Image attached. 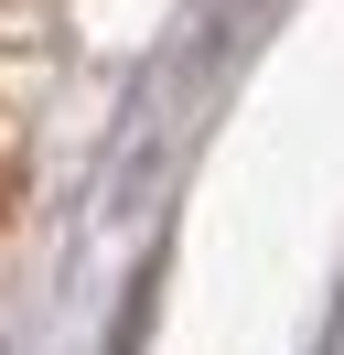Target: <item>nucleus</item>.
<instances>
[]
</instances>
